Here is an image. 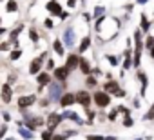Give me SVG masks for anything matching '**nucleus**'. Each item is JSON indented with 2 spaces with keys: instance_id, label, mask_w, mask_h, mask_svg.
I'll return each mask as SVG.
<instances>
[{
  "instance_id": "obj_1",
  "label": "nucleus",
  "mask_w": 154,
  "mask_h": 140,
  "mask_svg": "<svg viewBox=\"0 0 154 140\" xmlns=\"http://www.w3.org/2000/svg\"><path fill=\"white\" fill-rule=\"evenodd\" d=\"M45 91H47L49 102H51V104H58L60 98H62V95L67 91V82H56V80H53V82L45 88Z\"/></svg>"
},
{
  "instance_id": "obj_2",
  "label": "nucleus",
  "mask_w": 154,
  "mask_h": 140,
  "mask_svg": "<svg viewBox=\"0 0 154 140\" xmlns=\"http://www.w3.org/2000/svg\"><path fill=\"white\" fill-rule=\"evenodd\" d=\"M62 42H63V46H65V49H72V47H76L78 46V35H76V29H74V26H67V27H63V31H62Z\"/></svg>"
},
{
  "instance_id": "obj_3",
  "label": "nucleus",
  "mask_w": 154,
  "mask_h": 140,
  "mask_svg": "<svg viewBox=\"0 0 154 140\" xmlns=\"http://www.w3.org/2000/svg\"><path fill=\"white\" fill-rule=\"evenodd\" d=\"M111 104H112V97L109 93H105L102 89H96L93 93V106L96 109H107V107H111Z\"/></svg>"
},
{
  "instance_id": "obj_4",
  "label": "nucleus",
  "mask_w": 154,
  "mask_h": 140,
  "mask_svg": "<svg viewBox=\"0 0 154 140\" xmlns=\"http://www.w3.org/2000/svg\"><path fill=\"white\" fill-rule=\"evenodd\" d=\"M74 97H76V104H78L84 111L93 106V93H89L87 89H78L74 93Z\"/></svg>"
},
{
  "instance_id": "obj_5",
  "label": "nucleus",
  "mask_w": 154,
  "mask_h": 140,
  "mask_svg": "<svg viewBox=\"0 0 154 140\" xmlns=\"http://www.w3.org/2000/svg\"><path fill=\"white\" fill-rule=\"evenodd\" d=\"M42 126H45V116L36 115V113H33L29 118H26V120H24V127H27V129H29V131H33V133H36Z\"/></svg>"
},
{
  "instance_id": "obj_6",
  "label": "nucleus",
  "mask_w": 154,
  "mask_h": 140,
  "mask_svg": "<svg viewBox=\"0 0 154 140\" xmlns=\"http://www.w3.org/2000/svg\"><path fill=\"white\" fill-rule=\"evenodd\" d=\"M36 102H38V95H36V93L20 95V97L17 98V106H18V109H20V111H22V109H29V107H33Z\"/></svg>"
},
{
  "instance_id": "obj_7",
  "label": "nucleus",
  "mask_w": 154,
  "mask_h": 140,
  "mask_svg": "<svg viewBox=\"0 0 154 140\" xmlns=\"http://www.w3.org/2000/svg\"><path fill=\"white\" fill-rule=\"evenodd\" d=\"M62 122H63V116H62V113H58V111H51V113H47V116H45V127L51 129V131H54V133H56V129L60 127Z\"/></svg>"
},
{
  "instance_id": "obj_8",
  "label": "nucleus",
  "mask_w": 154,
  "mask_h": 140,
  "mask_svg": "<svg viewBox=\"0 0 154 140\" xmlns=\"http://www.w3.org/2000/svg\"><path fill=\"white\" fill-rule=\"evenodd\" d=\"M80 56L78 53H67V56L63 58V65L69 73H74V71H78V64H80Z\"/></svg>"
},
{
  "instance_id": "obj_9",
  "label": "nucleus",
  "mask_w": 154,
  "mask_h": 140,
  "mask_svg": "<svg viewBox=\"0 0 154 140\" xmlns=\"http://www.w3.org/2000/svg\"><path fill=\"white\" fill-rule=\"evenodd\" d=\"M13 93H15V89H13V84H9V82H4L2 86H0V100H2V104L9 106V104L13 102Z\"/></svg>"
},
{
  "instance_id": "obj_10",
  "label": "nucleus",
  "mask_w": 154,
  "mask_h": 140,
  "mask_svg": "<svg viewBox=\"0 0 154 140\" xmlns=\"http://www.w3.org/2000/svg\"><path fill=\"white\" fill-rule=\"evenodd\" d=\"M62 116H63V120H71V122L78 124V126H85V124H87L85 118H84L80 113H76V111H72V109H63V111H62Z\"/></svg>"
},
{
  "instance_id": "obj_11",
  "label": "nucleus",
  "mask_w": 154,
  "mask_h": 140,
  "mask_svg": "<svg viewBox=\"0 0 154 140\" xmlns=\"http://www.w3.org/2000/svg\"><path fill=\"white\" fill-rule=\"evenodd\" d=\"M136 78L140 80V97L145 98L147 97V89H149V75L145 71H141V69H138V71H136Z\"/></svg>"
},
{
  "instance_id": "obj_12",
  "label": "nucleus",
  "mask_w": 154,
  "mask_h": 140,
  "mask_svg": "<svg viewBox=\"0 0 154 140\" xmlns=\"http://www.w3.org/2000/svg\"><path fill=\"white\" fill-rule=\"evenodd\" d=\"M45 9H47V13H49L51 18H58L60 13L63 11V6L60 4V0H49V2L45 4Z\"/></svg>"
},
{
  "instance_id": "obj_13",
  "label": "nucleus",
  "mask_w": 154,
  "mask_h": 140,
  "mask_svg": "<svg viewBox=\"0 0 154 140\" xmlns=\"http://www.w3.org/2000/svg\"><path fill=\"white\" fill-rule=\"evenodd\" d=\"M51 75H53V80H56V82H69V77H71V73L65 69V65H56Z\"/></svg>"
},
{
  "instance_id": "obj_14",
  "label": "nucleus",
  "mask_w": 154,
  "mask_h": 140,
  "mask_svg": "<svg viewBox=\"0 0 154 140\" xmlns=\"http://www.w3.org/2000/svg\"><path fill=\"white\" fill-rule=\"evenodd\" d=\"M100 89L102 91H105V93H109L112 98H114V95H116V91H120L122 89V86H120V82L118 80H105L103 84H100Z\"/></svg>"
},
{
  "instance_id": "obj_15",
  "label": "nucleus",
  "mask_w": 154,
  "mask_h": 140,
  "mask_svg": "<svg viewBox=\"0 0 154 140\" xmlns=\"http://www.w3.org/2000/svg\"><path fill=\"white\" fill-rule=\"evenodd\" d=\"M132 69V47H125L122 55V71H131Z\"/></svg>"
},
{
  "instance_id": "obj_16",
  "label": "nucleus",
  "mask_w": 154,
  "mask_h": 140,
  "mask_svg": "<svg viewBox=\"0 0 154 140\" xmlns=\"http://www.w3.org/2000/svg\"><path fill=\"white\" fill-rule=\"evenodd\" d=\"M74 104H76V97H74V93H71V91H65V93L62 95L60 102H58V106H60L62 109H71Z\"/></svg>"
},
{
  "instance_id": "obj_17",
  "label": "nucleus",
  "mask_w": 154,
  "mask_h": 140,
  "mask_svg": "<svg viewBox=\"0 0 154 140\" xmlns=\"http://www.w3.org/2000/svg\"><path fill=\"white\" fill-rule=\"evenodd\" d=\"M93 47V37L87 33L85 37H82V40H78V46H76V53L78 55H84L85 51H89Z\"/></svg>"
},
{
  "instance_id": "obj_18",
  "label": "nucleus",
  "mask_w": 154,
  "mask_h": 140,
  "mask_svg": "<svg viewBox=\"0 0 154 140\" xmlns=\"http://www.w3.org/2000/svg\"><path fill=\"white\" fill-rule=\"evenodd\" d=\"M40 71H44V62L38 58V56H35L31 62H29V67H27V73L31 75V77H36Z\"/></svg>"
},
{
  "instance_id": "obj_19",
  "label": "nucleus",
  "mask_w": 154,
  "mask_h": 140,
  "mask_svg": "<svg viewBox=\"0 0 154 140\" xmlns=\"http://www.w3.org/2000/svg\"><path fill=\"white\" fill-rule=\"evenodd\" d=\"M35 80H36V86H40V88H47V86L53 82V75L44 69V71H40V73L35 77Z\"/></svg>"
},
{
  "instance_id": "obj_20",
  "label": "nucleus",
  "mask_w": 154,
  "mask_h": 140,
  "mask_svg": "<svg viewBox=\"0 0 154 140\" xmlns=\"http://www.w3.org/2000/svg\"><path fill=\"white\" fill-rule=\"evenodd\" d=\"M51 47H53V53H54L56 56H63V58H65L67 49H65V46H63L62 38H54V40L51 42Z\"/></svg>"
},
{
  "instance_id": "obj_21",
  "label": "nucleus",
  "mask_w": 154,
  "mask_h": 140,
  "mask_svg": "<svg viewBox=\"0 0 154 140\" xmlns=\"http://www.w3.org/2000/svg\"><path fill=\"white\" fill-rule=\"evenodd\" d=\"M91 69H93V64L89 62V58H85L84 55L80 56V64H78V71L84 75V77H89L91 75Z\"/></svg>"
},
{
  "instance_id": "obj_22",
  "label": "nucleus",
  "mask_w": 154,
  "mask_h": 140,
  "mask_svg": "<svg viewBox=\"0 0 154 140\" xmlns=\"http://www.w3.org/2000/svg\"><path fill=\"white\" fill-rule=\"evenodd\" d=\"M150 27H152V22L149 20L147 13H141L140 15V29H141V33L143 35H149L150 33Z\"/></svg>"
},
{
  "instance_id": "obj_23",
  "label": "nucleus",
  "mask_w": 154,
  "mask_h": 140,
  "mask_svg": "<svg viewBox=\"0 0 154 140\" xmlns=\"http://www.w3.org/2000/svg\"><path fill=\"white\" fill-rule=\"evenodd\" d=\"M84 86H85V89H87V91H96V89H100V82H98V78H96V77H93V75L85 77Z\"/></svg>"
},
{
  "instance_id": "obj_24",
  "label": "nucleus",
  "mask_w": 154,
  "mask_h": 140,
  "mask_svg": "<svg viewBox=\"0 0 154 140\" xmlns=\"http://www.w3.org/2000/svg\"><path fill=\"white\" fill-rule=\"evenodd\" d=\"M24 24H18L17 27H13V29H9V33H8V40L9 42H13V40H18V37H20V33L24 31Z\"/></svg>"
},
{
  "instance_id": "obj_25",
  "label": "nucleus",
  "mask_w": 154,
  "mask_h": 140,
  "mask_svg": "<svg viewBox=\"0 0 154 140\" xmlns=\"http://www.w3.org/2000/svg\"><path fill=\"white\" fill-rule=\"evenodd\" d=\"M27 37H29V42L31 44H38L40 42V38H42V35H40V31L36 29V27H27Z\"/></svg>"
},
{
  "instance_id": "obj_26",
  "label": "nucleus",
  "mask_w": 154,
  "mask_h": 140,
  "mask_svg": "<svg viewBox=\"0 0 154 140\" xmlns=\"http://www.w3.org/2000/svg\"><path fill=\"white\" fill-rule=\"evenodd\" d=\"M105 60H107V64H109L111 67H118V65L122 64V56H118V55H112V53L105 55Z\"/></svg>"
},
{
  "instance_id": "obj_27",
  "label": "nucleus",
  "mask_w": 154,
  "mask_h": 140,
  "mask_svg": "<svg viewBox=\"0 0 154 140\" xmlns=\"http://www.w3.org/2000/svg\"><path fill=\"white\" fill-rule=\"evenodd\" d=\"M22 56H24V49H22V47H18V49H11L8 58H9L11 62H17V60H20Z\"/></svg>"
},
{
  "instance_id": "obj_28",
  "label": "nucleus",
  "mask_w": 154,
  "mask_h": 140,
  "mask_svg": "<svg viewBox=\"0 0 154 140\" xmlns=\"http://www.w3.org/2000/svg\"><path fill=\"white\" fill-rule=\"evenodd\" d=\"M96 109H85V122H87V126H93L94 124V120H96Z\"/></svg>"
},
{
  "instance_id": "obj_29",
  "label": "nucleus",
  "mask_w": 154,
  "mask_h": 140,
  "mask_svg": "<svg viewBox=\"0 0 154 140\" xmlns=\"http://www.w3.org/2000/svg\"><path fill=\"white\" fill-rule=\"evenodd\" d=\"M18 135H20L24 140H33V138H35V133H33V131H29V129H27V127H24V126H22V127H18Z\"/></svg>"
},
{
  "instance_id": "obj_30",
  "label": "nucleus",
  "mask_w": 154,
  "mask_h": 140,
  "mask_svg": "<svg viewBox=\"0 0 154 140\" xmlns=\"http://www.w3.org/2000/svg\"><path fill=\"white\" fill-rule=\"evenodd\" d=\"M105 13H107V8H105V6H94V9H93V18L96 20V18L103 17Z\"/></svg>"
},
{
  "instance_id": "obj_31",
  "label": "nucleus",
  "mask_w": 154,
  "mask_h": 140,
  "mask_svg": "<svg viewBox=\"0 0 154 140\" xmlns=\"http://www.w3.org/2000/svg\"><path fill=\"white\" fill-rule=\"evenodd\" d=\"M6 11L8 13H17L18 11V2L17 0H8L6 2Z\"/></svg>"
},
{
  "instance_id": "obj_32",
  "label": "nucleus",
  "mask_w": 154,
  "mask_h": 140,
  "mask_svg": "<svg viewBox=\"0 0 154 140\" xmlns=\"http://www.w3.org/2000/svg\"><path fill=\"white\" fill-rule=\"evenodd\" d=\"M116 109L120 111V115H122V116H131V115H132V109H131V107H127V106H123V104H118V106H116Z\"/></svg>"
},
{
  "instance_id": "obj_33",
  "label": "nucleus",
  "mask_w": 154,
  "mask_h": 140,
  "mask_svg": "<svg viewBox=\"0 0 154 140\" xmlns=\"http://www.w3.org/2000/svg\"><path fill=\"white\" fill-rule=\"evenodd\" d=\"M118 116H120V111L116 107H111V111H107V120L109 122H116Z\"/></svg>"
},
{
  "instance_id": "obj_34",
  "label": "nucleus",
  "mask_w": 154,
  "mask_h": 140,
  "mask_svg": "<svg viewBox=\"0 0 154 140\" xmlns=\"http://www.w3.org/2000/svg\"><path fill=\"white\" fill-rule=\"evenodd\" d=\"M141 120H143V122H152V120H154V102H152V106L149 107V111L141 116Z\"/></svg>"
},
{
  "instance_id": "obj_35",
  "label": "nucleus",
  "mask_w": 154,
  "mask_h": 140,
  "mask_svg": "<svg viewBox=\"0 0 154 140\" xmlns=\"http://www.w3.org/2000/svg\"><path fill=\"white\" fill-rule=\"evenodd\" d=\"M54 67H56V62H54L53 56H49V58L45 60V64H44V69H45V71H49V73H53Z\"/></svg>"
},
{
  "instance_id": "obj_36",
  "label": "nucleus",
  "mask_w": 154,
  "mask_h": 140,
  "mask_svg": "<svg viewBox=\"0 0 154 140\" xmlns=\"http://www.w3.org/2000/svg\"><path fill=\"white\" fill-rule=\"evenodd\" d=\"M53 135H54V131H51V129H42L40 131V140H53Z\"/></svg>"
},
{
  "instance_id": "obj_37",
  "label": "nucleus",
  "mask_w": 154,
  "mask_h": 140,
  "mask_svg": "<svg viewBox=\"0 0 154 140\" xmlns=\"http://www.w3.org/2000/svg\"><path fill=\"white\" fill-rule=\"evenodd\" d=\"M122 124H123L125 129H131V127L134 126V118H132V115H131V116H122Z\"/></svg>"
},
{
  "instance_id": "obj_38",
  "label": "nucleus",
  "mask_w": 154,
  "mask_h": 140,
  "mask_svg": "<svg viewBox=\"0 0 154 140\" xmlns=\"http://www.w3.org/2000/svg\"><path fill=\"white\" fill-rule=\"evenodd\" d=\"M11 49H13V46H11V42H9V40L0 42V53H9Z\"/></svg>"
},
{
  "instance_id": "obj_39",
  "label": "nucleus",
  "mask_w": 154,
  "mask_h": 140,
  "mask_svg": "<svg viewBox=\"0 0 154 140\" xmlns=\"http://www.w3.org/2000/svg\"><path fill=\"white\" fill-rule=\"evenodd\" d=\"M44 27H45L47 31H53V29L56 27V26H54V20H53L51 17H47V18L44 20Z\"/></svg>"
},
{
  "instance_id": "obj_40",
  "label": "nucleus",
  "mask_w": 154,
  "mask_h": 140,
  "mask_svg": "<svg viewBox=\"0 0 154 140\" xmlns=\"http://www.w3.org/2000/svg\"><path fill=\"white\" fill-rule=\"evenodd\" d=\"M152 46H154V35H150V33H149V35H145V49L149 51Z\"/></svg>"
},
{
  "instance_id": "obj_41",
  "label": "nucleus",
  "mask_w": 154,
  "mask_h": 140,
  "mask_svg": "<svg viewBox=\"0 0 154 140\" xmlns=\"http://www.w3.org/2000/svg\"><path fill=\"white\" fill-rule=\"evenodd\" d=\"M36 104H38V107H44V109L51 106V102H49V98H47V97H42V98H38V102H36Z\"/></svg>"
},
{
  "instance_id": "obj_42",
  "label": "nucleus",
  "mask_w": 154,
  "mask_h": 140,
  "mask_svg": "<svg viewBox=\"0 0 154 140\" xmlns=\"http://www.w3.org/2000/svg\"><path fill=\"white\" fill-rule=\"evenodd\" d=\"M85 140H107V136H103V135H93V133H89V135H85Z\"/></svg>"
},
{
  "instance_id": "obj_43",
  "label": "nucleus",
  "mask_w": 154,
  "mask_h": 140,
  "mask_svg": "<svg viewBox=\"0 0 154 140\" xmlns=\"http://www.w3.org/2000/svg\"><path fill=\"white\" fill-rule=\"evenodd\" d=\"M91 75H93V77H96V78H100V77L103 75V69L96 65V67H93V69H91Z\"/></svg>"
},
{
  "instance_id": "obj_44",
  "label": "nucleus",
  "mask_w": 154,
  "mask_h": 140,
  "mask_svg": "<svg viewBox=\"0 0 154 140\" xmlns=\"http://www.w3.org/2000/svg\"><path fill=\"white\" fill-rule=\"evenodd\" d=\"M8 129H9V127H8V124H6V122H4L2 126H0V140L8 136Z\"/></svg>"
},
{
  "instance_id": "obj_45",
  "label": "nucleus",
  "mask_w": 154,
  "mask_h": 140,
  "mask_svg": "<svg viewBox=\"0 0 154 140\" xmlns=\"http://www.w3.org/2000/svg\"><path fill=\"white\" fill-rule=\"evenodd\" d=\"M0 115H2V120H4L6 124H9V122L13 120V116H11V113H9V111H2Z\"/></svg>"
},
{
  "instance_id": "obj_46",
  "label": "nucleus",
  "mask_w": 154,
  "mask_h": 140,
  "mask_svg": "<svg viewBox=\"0 0 154 140\" xmlns=\"http://www.w3.org/2000/svg\"><path fill=\"white\" fill-rule=\"evenodd\" d=\"M141 100H143V98H141L140 95L134 97V100H132V107H134V109H140V107H141Z\"/></svg>"
},
{
  "instance_id": "obj_47",
  "label": "nucleus",
  "mask_w": 154,
  "mask_h": 140,
  "mask_svg": "<svg viewBox=\"0 0 154 140\" xmlns=\"http://www.w3.org/2000/svg\"><path fill=\"white\" fill-rule=\"evenodd\" d=\"M17 77H18V75H17V71H11V73L8 75V82H9V84H13V82L17 80Z\"/></svg>"
},
{
  "instance_id": "obj_48",
  "label": "nucleus",
  "mask_w": 154,
  "mask_h": 140,
  "mask_svg": "<svg viewBox=\"0 0 154 140\" xmlns=\"http://www.w3.org/2000/svg\"><path fill=\"white\" fill-rule=\"evenodd\" d=\"M125 97H127V91H125L123 88H122L120 91H116V95H114V98H125Z\"/></svg>"
},
{
  "instance_id": "obj_49",
  "label": "nucleus",
  "mask_w": 154,
  "mask_h": 140,
  "mask_svg": "<svg viewBox=\"0 0 154 140\" xmlns=\"http://www.w3.org/2000/svg\"><path fill=\"white\" fill-rule=\"evenodd\" d=\"M76 6H78V0H67V8L69 9H74Z\"/></svg>"
},
{
  "instance_id": "obj_50",
  "label": "nucleus",
  "mask_w": 154,
  "mask_h": 140,
  "mask_svg": "<svg viewBox=\"0 0 154 140\" xmlns=\"http://www.w3.org/2000/svg\"><path fill=\"white\" fill-rule=\"evenodd\" d=\"M58 18H60V20H62V22H63V20H67V18H69V13H67V11H65V9H63V11H62V13H60V17H58Z\"/></svg>"
},
{
  "instance_id": "obj_51",
  "label": "nucleus",
  "mask_w": 154,
  "mask_h": 140,
  "mask_svg": "<svg viewBox=\"0 0 154 140\" xmlns=\"http://www.w3.org/2000/svg\"><path fill=\"white\" fill-rule=\"evenodd\" d=\"M9 31H8V27H2V26H0V37H4V35H8Z\"/></svg>"
},
{
  "instance_id": "obj_52",
  "label": "nucleus",
  "mask_w": 154,
  "mask_h": 140,
  "mask_svg": "<svg viewBox=\"0 0 154 140\" xmlns=\"http://www.w3.org/2000/svg\"><path fill=\"white\" fill-rule=\"evenodd\" d=\"M134 2H136L138 6H145V4H149V0H134Z\"/></svg>"
},
{
  "instance_id": "obj_53",
  "label": "nucleus",
  "mask_w": 154,
  "mask_h": 140,
  "mask_svg": "<svg viewBox=\"0 0 154 140\" xmlns=\"http://www.w3.org/2000/svg\"><path fill=\"white\" fill-rule=\"evenodd\" d=\"M112 78H114L112 73H105V80H112Z\"/></svg>"
},
{
  "instance_id": "obj_54",
  "label": "nucleus",
  "mask_w": 154,
  "mask_h": 140,
  "mask_svg": "<svg viewBox=\"0 0 154 140\" xmlns=\"http://www.w3.org/2000/svg\"><path fill=\"white\" fill-rule=\"evenodd\" d=\"M149 56H150V58H152V60H154V46H152V47H150V49H149Z\"/></svg>"
},
{
  "instance_id": "obj_55",
  "label": "nucleus",
  "mask_w": 154,
  "mask_h": 140,
  "mask_svg": "<svg viewBox=\"0 0 154 140\" xmlns=\"http://www.w3.org/2000/svg\"><path fill=\"white\" fill-rule=\"evenodd\" d=\"M4 140H15V138H13V136H6Z\"/></svg>"
},
{
  "instance_id": "obj_56",
  "label": "nucleus",
  "mask_w": 154,
  "mask_h": 140,
  "mask_svg": "<svg viewBox=\"0 0 154 140\" xmlns=\"http://www.w3.org/2000/svg\"><path fill=\"white\" fill-rule=\"evenodd\" d=\"M134 140H143V138H141V136H140V138H134Z\"/></svg>"
},
{
  "instance_id": "obj_57",
  "label": "nucleus",
  "mask_w": 154,
  "mask_h": 140,
  "mask_svg": "<svg viewBox=\"0 0 154 140\" xmlns=\"http://www.w3.org/2000/svg\"><path fill=\"white\" fill-rule=\"evenodd\" d=\"M0 26H2V17H0Z\"/></svg>"
},
{
  "instance_id": "obj_58",
  "label": "nucleus",
  "mask_w": 154,
  "mask_h": 140,
  "mask_svg": "<svg viewBox=\"0 0 154 140\" xmlns=\"http://www.w3.org/2000/svg\"><path fill=\"white\" fill-rule=\"evenodd\" d=\"M152 26H154V20H152Z\"/></svg>"
},
{
  "instance_id": "obj_59",
  "label": "nucleus",
  "mask_w": 154,
  "mask_h": 140,
  "mask_svg": "<svg viewBox=\"0 0 154 140\" xmlns=\"http://www.w3.org/2000/svg\"><path fill=\"white\" fill-rule=\"evenodd\" d=\"M0 2H4V0H0Z\"/></svg>"
}]
</instances>
